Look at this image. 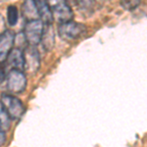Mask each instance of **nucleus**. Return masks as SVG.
<instances>
[{"instance_id": "obj_16", "label": "nucleus", "mask_w": 147, "mask_h": 147, "mask_svg": "<svg viewBox=\"0 0 147 147\" xmlns=\"http://www.w3.org/2000/svg\"><path fill=\"white\" fill-rule=\"evenodd\" d=\"M6 142V134L5 130L0 127V147H2Z\"/></svg>"}, {"instance_id": "obj_13", "label": "nucleus", "mask_w": 147, "mask_h": 147, "mask_svg": "<svg viewBox=\"0 0 147 147\" xmlns=\"http://www.w3.org/2000/svg\"><path fill=\"white\" fill-rule=\"evenodd\" d=\"M7 22L11 27L17 25L18 23V9L16 6L10 5L7 8Z\"/></svg>"}, {"instance_id": "obj_4", "label": "nucleus", "mask_w": 147, "mask_h": 147, "mask_svg": "<svg viewBox=\"0 0 147 147\" xmlns=\"http://www.w3.org/2000/svg\"><path fill=\"white\" fill-rule=\"evenodd\" d=\"M7 89L12 93H21L27 87V78L22 71L11 70L6 78Z\"/></svg>"}, {"instance_id": "obj_9", "label": "nucleus", "mask_w": 147, "mask_h": 147, "mask_svg": "<svg viewBox=\"0 0 147 147\" xmlns=\"http://www.w3.org/2000/svg\"><path fill=\"white\" fill-rule=\"evenodd\" d=\"M40 42L46 51H51L54 48L55 46V30H54L52 24L44 25Z\"/></svg>"}, {"instance_id": "obj_8", "label": "nucleus", "mask_w": 147, "mask_h": 147, "mask_svg": "<svg viewBox=\"0 0 147 147\" xmlns=\"http://www.w3.org/2000/svg\"><path fill=\"white\" fill-rule=\"evenodd\" d=\"M8 66L11 67V70L23 71L25 70V60H24V51L18 47L13 48L6 58Z\"/></svg>"}, {"instance_id": "obj_11", "label": "nucleus", "mask_w": 147, "mask_h": 147, "mask_svg": "<svg viewBox=\"0 0 147 147\" xmlns=\"http://www.w3.org/2000/svg\"><path fill=\"white\" fill-rule=\"evenodd\" d=\"M23 16L26 20L28 21H34V20H38V13H37L36 5H35L34 1H25L23 3Z\"/></svg>"}, {"instance_id": "obj_14", "label": "nucleus", "mask_w": 147, "mask_h": 147, "mask_svg": "<svg viewBox=\"0 0 147 147\" xmlns=\"http://www.w3.org/2000/svg\"><path fill=\"white\" fill-rule=\"evenodd\" d=\"M121 5L125 10H134L138 5H140V1L136 0V1H122Z\"/></svg>"}, {"instance_id": "obj_3", "label": "nucleus", "mask_w": 147, "mask_h": 147, "mask_svg": "<svg viewBox=\"0 0 147 147\" xmlns=\"http://www.w3.org/2000/svg\"><path fill=\"white\" fill-rule=\"evenodd\" d=\"M44 24L39 20L28 21L25 25L24 28V36L28 42V45L36 46L41 40L42 32H43Z\"/></svg>"}, {"instance_id": "obj_1", "label": "nucleus", "mask_w": 147, "mask_h": 147, "mask_svg": "<svg viewBox=\"0 0 147 147\" xmlns=\"http://www.w3.org/2000/svg\"><path fill=\"white\" fill-rule=\"evenodd\" d=\"M86 30L87 28L84 24L75 22V21H70L67 23L60 24L58 28V32L61 38L70 41V40L77 39L80 36H82V34L86 32Z\"/></svg>"}, {"instance_id": "obj_12", "label": "nucleus", "mask_w": 147, "mask_h": 147, "mask_svg": "<svg viewBox=\"0 0 147 147\" xmlns=\"http://www.w3.org/2000/svg\"><path fill=\"white\" fill-rule=\"evenodd\" d=\"M11 125V119L9 117L8 113L6 112L4 106L2 105L1 101H0V127L3 129L4 130L9 129Z\"/></svg>"}, {"instance_id": "obj_6", "label": "nucleus", "mask_w": 147, "mask_h": 147, "mask_svg": "<svg viewBox=\"0 0 147 147\" xmlns=\"http://www.w3.org/2000/svg\"><path fill=\"white\" fill-rule=\"evenodd\" d=\"M51 10L52 14H53L54 20H56L57 22H59L60 24L73 21L74 12L72 8L68 5L67 2H57L55 5L51 7Z\"/></svg>"}, {"instance_id": "obj_15", "label": "nucleus", "mask_w": 147, "mask_h": 147, "mask_svg": "<svg viewBox=\"0 0 147 147\" xmlns=\"http://www.w3.org/2000/svg\"><path fill=\"white\" fill-rule=\"evenodd\" d=\"M7 70H6V65L4 62H0V84L3 82L4 80H6L7 78Z\"/></svg>"}, {"instance_id": "obj_2", "label": "nucleus", "mask_w": 147, "mask_h": 147, "mask_svg": "<svg viewBox=\"0 0 147 147\" xmlns=\"http://www.w3.org/2000/svg\"><path fill=\"white\" fill-rule=\"evenodd\" d=\"M0 101L4 106L11 120H19L23 116L24 112H25V107H24L22 101L18 97L4 93L1 95Z\"/></svg>"}, {"instance_id": "obj_10", "label": "nucleus", "mask_w": 147, "mask_h": 147, "mask_svg": "<svg viewBox=\"0 0 147 147\" xmlns=\"http://www.w3.org/2000/svg\"><path fill=\"white\" fill-rule=\"evenodd\" d=\"M34 2H35V5H36L39 20L44 25L52 24V22L54 21V18H53V14H52L50 5L46 1H34Z\"/></svg>"}, {"instance_id": "obj_5", "label": "nucleus", "mask_w": 147, "mask_h": 147, "mask_svg": "<svg viewBox=\"0 0 147 147\" xmlns=\"http://www.w3.org/2000/svg\"><path fill=\"white\" fill-rule=\"evenodd\" d=\"M25 71L30 74H35L40 68V54L35 46L28 45L24 48Z\"/></svg>"}, {"instance_id": "obj_7", "label": "nucleus", "mask_w": 147, "mask_h": 147, "mask_svg": "<svg viewBox=\"0 0 147 147\" xmlns=\"http://www.w3.org/2000/svg\"><path fill=\"white\" fill-rule=\"evenodd\" d=\"M15 43V34L11 30H5L0 34V62L6 60Z\"/></svg>"}]
</instances>
